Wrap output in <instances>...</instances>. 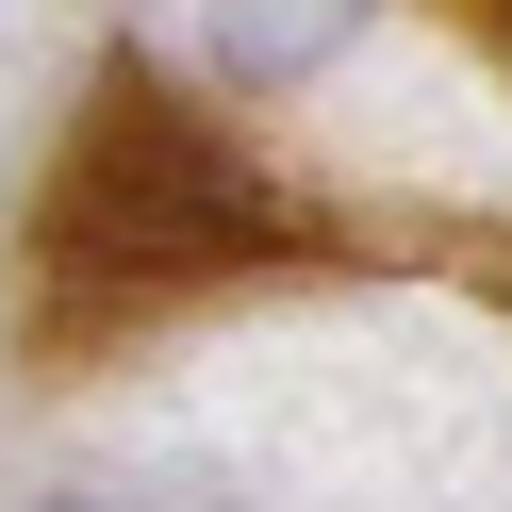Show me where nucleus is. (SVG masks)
<instances>
[{"instance_id":"obj_1","label":"nucleus","mask_w":512,"mask_h":512,"mask_svg":"<svg viewBox=\"0 0 512 512\" xmlns=\"http://www.w3.org/2000/svg\"><path fill=\"white\" fill-rule=\"evenodd\" d=\"M331 34H347V0H215V50L232 67H314Z\"/></svg>"}]
</instances>
